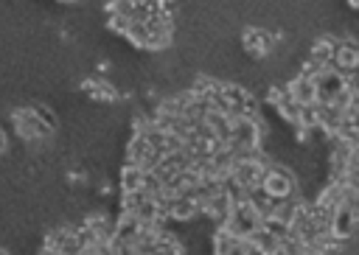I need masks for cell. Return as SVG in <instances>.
Masks as SVG:
<instances>
[{
	"mask_svg": "<svg viewBox=\"0 0 359 255\" xmlns=\"http://www.w3.org/2000/svg\"><path fill=\"white\" fill-rule=\"evenodd\" d=\"M314 84V104L317 106H334V109H351V84L348 76L337 67H314L311 70Z\"/></svg>",
	"mask_w": 359,
	"mask_h": 255,
	"instance_id": "cell-1",
	"label": "cell"
},
{
	"mask_svg": "<svg viewBox=\"0 0 359 255\" xmlns=\"http://www.w3.org/2000/svg\"><path fill=\"white\" fill-rule=\"evenodd\" d=\"M224 221H227L224 230H230V233H233L236 238H241V241H250V238L261 230L264 216H261V210H258L250 199H238V202H233V207H230V213H227Z\"/></svg>",
	"mask_w": 359,
	"mask_h": 255,
	"instance_id": "cell-2",
	"label": "cell"
},
{
	"mask_svg": "<svg viewBox=\"0 0 359 255\" xmlns=\"http://www.w3.org/2000/svg\"><path fill=\"white\" fill-rule=\"evenodd\" d=\"M14 123H17V132L22 137H45L53 126V118L42 106H28V109H20L14 115Z\"/></svg>",
	"mask_w": 359,
	"mask_h": 255,
	"instance_id": "cell-3",
	"label": "cell"
},
{
	"mask_svg": "<svg viewBox=\"0 0 359 255\" xmlns=\"http://www.w3.org/2000/svg\"><path fill=\"white\" fill-rule=\"evenodd\" d=\"M261 188L275 199V202H283V199H292V177L289 171L283 168H264V177H261Z\"/></svg>",
	"mask_w": 359,
	"mask_h": 255,
	"instance_id": "cell-4",
	"label": "cell"
},
{
	"mask_svg": "<svg viewBox=\"0 0 359 255\" xmlns=\"http://www.w3.org/2000/svg\"><path fill=\"white\" fill-rule=\"evenodd\" d=\"M337 70H353V67H359V42H351V39H345V42H334V62H331Z\"/></svg>",
	"mask_w": 359,
	"mask_h": 255,
	"instance_id": "cell-5",
	"label": "cell"
},
{
	"mask_svg": "<svg viewBox=\"0 0 359 255\" xmlns=\"http://www.w3.org/2000/svg\"><path fill=\"white\" fill-rule=\"evenodd\" d=\"M244 48L250 53H255V56H264L272 48V36L266 31H261V28H252V31L244 34Z\"/></svg>",
	"mask_w": 359,
	"mask_h": 255,
	"instance_id": "cell-6",
	"label": "cell"
},
{
	"mask_svg": "<svg viewBox=\"0 0 359 255\" xmlns=\"http://www.w3.org/2000/svg\"><path fill=\"white\" fill-rule=\"evenodd\" d=\"M3 146H6V137H3V135H0V151H3Z\"/></svg>",
	"mask_w": 359,
	"mask_h": 255,
	"instance_id": "cell-7",
	"label": "cell"
}]
</instances>
